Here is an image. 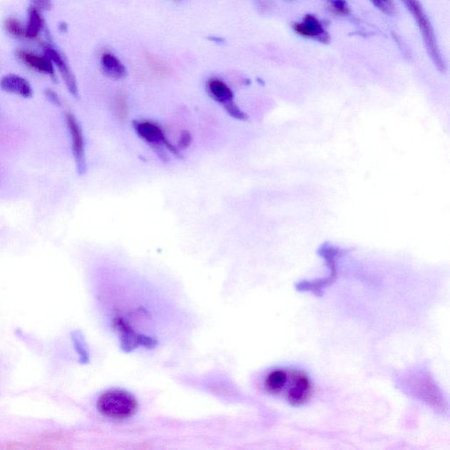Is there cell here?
<instances>
[{
  "label": "cell",
  "mask_w": 450,
  "mask_h": 450,
  "mask_svg": "<svg viewBox=\"0 0 450 450\" xmlns=\"http://www.w3.org/2000/svg\"><path fill=\"white\" fill-rule=\"evenodd\" d=\"M287 381H288V373L286 370L277 369L268 373L264 382V387L270 394L278 395L285 389Z\"/></svg>",
  "instance_id": "12"
},
{
  "label": "cell",
  "mask_w": 450,
  "mask_h": 450,
  "mask_svg": "<svg viewBox=\"0 0 450 450\" xmlns=\"http://www.w3.org/2000/svg\"><path fill=\"white\" fill-rule=\"evenodd\" d=\"M173 1H175V2H180V1H181V0H173Z\"/></svg>",
  "instance_id": "19"
},
{
  "label": "cell",
  "mask_w": 450,
  "mask_h": 450,
  "mask_svg": "<svg viewBox=\"0 0 450 450\" xmlns=\"http://www.w3.org/2000/svg\"><path fill=\"white\" fill-rule=\"evenodd\" d=\"M17 58L29 69L55 78V67L46 55L28 50H20L17 51Z\"/></svg>",
  "instance_id": "8"
},
{
  "label": "cell",
  "mask_w": 450,
  "mask_h": 450,
  "mask_svg": "<svg viewBox=\"0 0 450 450\" xmlns=\"http://www.w3.org/2000/svg\"><path fill=\"white\" fill-rule=\"evenodd\" d=\"M372 1L377 6L378 2H379V0H372ZM380 3H381L380 9L384 11V12H387V13L391 12V10L392 9L391 0H380Z\"/></svg>",
  "instance_id": "17"
},
{
  "label": "cell",
  "mask_w": 450,
  "mask_h": 450,
  "mask_svg": "<svg viewBox=\"0 0 450 450\" xmlns=\"http://www.w3.org/2000/svg\"><path fill=\"white\" fill-rule=\"evenodd\" d=\"M66 120L68 131H69L71 140V148H73V153L76 165H77L78 172L79 173H84L86 168V145L82 128L73 113H67Z\"/></svg>",
  "instance_id": "5"
},
{
  "label": "cell",
  "mask_w": 450,
  "mask_h": 450,
  "mask_svg": "<svg viewBox=\"0 0 450 450\" xmlns=\"http://www.w3.org/2000/svg\"><path fill=\"white\" fill-rule=\"evenodd\" d=\"M5 29L15 39L26 38V28L16 18H9L5 21Z\"/></svg>",
  "instance_id": "13"
},
{
  "label": "cell",
  "mask_w": 450,
  "mask_h": 450,
  "mask_svg": "<svg viewBox=\"0 0 450 450\" xmlns=\"http://www.w3.org/2000/svg\"><path fill=\"white\" fill-rule=\"evenodd\" d=\"M34 6L38 9H48L51 6V0H32Z\"/></svg>",
  "instance_id": "18"
},
{
  "label": "cell",
  "mask_w": 450,
  "mask_h": 450,
  "mask_svg": "<svg viewBox=\"0 0 450 450\" xmlns=\"http://www.w3.org/2000/svg\"><path fill=\"white\" fill-rule=\"evenodd\" d=\"M26 38L29 40H35L41 35L44 29V19L41 10L33 6L30 7L28 13V22L25 26Z\"/></svg>",
  "instance_id": "11"
},
{
  "label": "cell",
  "mask_w": 450,
  "mask_h": 450,
  "mask_svg": "<svg viewBox=\"0 0 450 450\" xmlns=\"http://www.w3.org/2000/svg\"><path fill=\"white\" fill-rule=\"evenodd\" d=\"M44 54L51 59L55 69L56 68L60 75H61L68 91H69L73 96H77V82H76L73 71H71L69 64H68L66 59L62 55V53L48 44H44Z\"/></svg>",
  "instance_id": "7"
},
{
  "label": "cell",
  "mask_w": 450,
  "mask_h": 450,
  "mask_svg": "<svg viewBox=\"0 0 450 450\" xmlns=\"http://www.w3.org/2000/svg\"><path fill=\"white\" fill-rule=\"evenodd\" d=\"M45 96L47 97V99L51 102L52 104L56 106H60L62 104L61 99L58 93L51 89H48L45 91Z\"/></svg>",
  "instance_id": "16"
},
{
  "label": "cell",
  "mask_w": 450,
  "mask_h": 450,
  "mask_svg": "<svg viewBox=\"0 0 450 450\" xmlns=\"http://www.w3.org/2000/svg\"><path fill=\"white\" fill-rule=\"evenodd\" d=\"M0 89L7 93L15 94L22 98L32 97L33 89L30 83L17 74H7L0 79Z\"/></svg>",
  "instance_id": "9"
},
{
  "label": "cell",
  "mask_w": 450,
  "mask_h": 450,
  "mask_svg": "<svg viewBox=\"0 0 450 450\" xmlns=\"http://www.w3.org/2000/svg\"><path fill=\"white\" fill-rule=\"evenodd\" d=\"M133 126L138 137L153 146L158 153H160L161 158L162 154H164L163 147L175 156L181 157L180 149L169 141L165 132L157 123L150 121H135Z\"/></svg>",
  "instance_id": "3"
},
{
  "label": "cell",
  "mask_w": 450,
  "mask_h": 450,
  "mask_svg": "<svg viewBox=\"0 0 450 450\" xmlns=\"http://www.w3.org/2000/svg\"><path fill=\"white\" fill-rule=\"evenodd\" d=\"M207 90L210 97L221 104L225 108V111L233 118L241 121L248 119V116L243 111H241V109L234 102V94L232 89L221 79L210 78L207 83Z\"/></svg>",
  "instance_id": "4"
},
{
  "label": "cell",
  "mask_w": 450,
  "mask_h": 450,
  "mask_svg": "<svg viewBox=\"0 0 450 450\" xmlns=\"http://www.w3.org/2000/svg\"><path fill=\"white\" fill-rule=\"evenodd\" d=\"M138 403L131 393L121 389H111L102 393L97 401V409L105 417L126 419L137 413Z\"/></svg>",
  "instance_id": "1"
},
{
  "label": "cell",
  "mask_w": 450,
  "mask_h": 450,
  "mask_svg": "<svg viewBox=\"0 0 450 450\" xmlns=\"http://www.w3.org/2000/svg\"><path fill=\"white\" fill-rule=\"evenodd\" d=\"M101 67L103 73L113 79H122L127 75L126 66L112 53L105 52L101 56Z\"/></svg>",
  "instance_id": "10"
},
{
  "label": "cell",
  "mask_w": 450,
  "mask_h": 450,
  "mask_svg": "<svg viewBox=\"0 0 450 450\" xmlns=\"http://www.w3.org/2000/svg\"><path fill=\"white\" fill-rule=\"evenodd\" d=\"M116 112L120 118H126L128 115V103L126 97L121 94L116 97Z\"/></svg>",
  "instance_id": "14"
},
{
  "label": "cell",
  "mask_w": 450,
  "mask_h": 450,
  "mask_svg": "<svg viewBox=\"0 0 450 450\" xmlns=\"http://www.w3.org/2000/svg\"><path fill=\"white\" fill-rule=\"evenodd\" d=\"M290 387L287 392V399L294 406H300L307 403L312 395L313 387L311 379L305 373L294 372L291 377Z\"/></svg>",
  "instance_id": "6"
},
{
  "label": "cell",
  "mask_w": 450,
  "mask_h": 450,
  "mask_svg": "<svg viewBox=\"0 0 450 450\" xmlns=\"http://www.w3.org/2000/svg\"><path fill=\"white\" fill-rule=\"evenodd\" d=\"M192 142V135L188 131H184L181 133L179 143H178V148L181 150L187 149Z\"/></svg>",
  "instance_id": "15"
},
{
  "label": "cell",
  "mask_w": 450,
  "mask_h": 450,
  "mask_svg": "<svg viewBox=\"0 0 450 450\" xmlns=\"http://www.w3.org/2000/svg\"><path fill=\"white\" fill-rule=\"evenodd\" d=\"M402 2L406 6L407 10H409L411 16L414 18L416 24L419 26L430 58L436 63L438 69L444 71L445 69L444 62L442 61L441 53L439 51L436 34H434L433 26L427 18L424 9H422L421 3L419 2V0H402Z\"/></svg>",
  "instance_id": "2"
}]
</instances>
